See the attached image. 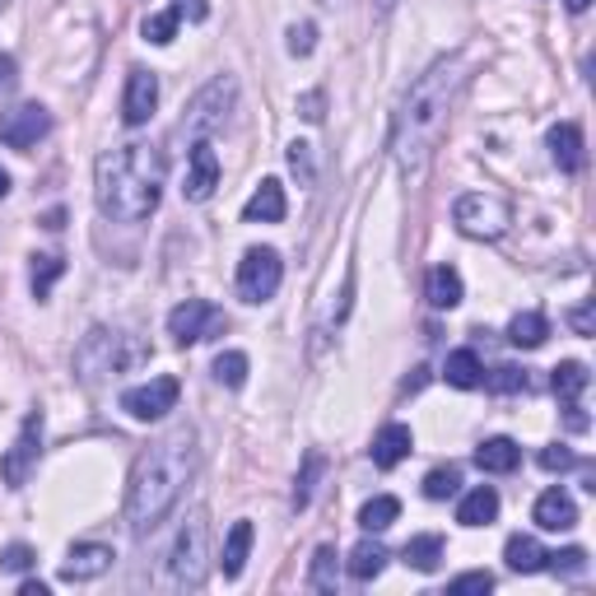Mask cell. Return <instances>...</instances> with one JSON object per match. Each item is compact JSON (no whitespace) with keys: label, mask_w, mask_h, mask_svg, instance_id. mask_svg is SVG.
I'll use <instances>...</instances> for the list:
<instances>
[{"label":"cell","mask_w":596,"mask_h":596,"mask_svg":"<svg viewBox=\"0 0 596 596\" xmlns=\"http://www.w3.org/2000/svg\"><path fill=\"white\" fill-rule=\"evenodd\" d=\"M462 85H466V61L457 52L438 56L411 85V93H405V103L397 113V127H391V154H397L401 178H411V182L425 178L429 154L438 150V140L448 131V113H452V103H457Z\"/></svg>","instance_id":"1"},{"label":"cell","mask_w":596,"mask_h":596,"mask_svg":"<svg viewBox=\"0 0 596 596\" xmlns=\"http://www.w3.org/2000/svg\"><path fill=\"white\" fill-rule=\"evenodd\" d=\"M192 470H196V433L186 425L164 433L159 443H150V452H140L127 484V522L135 536H150L172 513L186 480H192Z\"/></svg>","instance_id":"2"},{"label":"cell","mask_w":596,"mask_h":596,"mask_svg":"<svg viewBox=\"0 0 596 596\" xmlns=\"http://www.w3.org/2000/svg\"><path fill=\"white\" fill-rule=\"evenodd\" d=\"M168 178V159L145 140H131L121 150H107L93 172V192H99V210L117 224H145L159 210Z\"/></svg>","instance_id":"3"},{"label":"cell","mask_w":596,"mask_h":596,"mask_svg":"<svg viewBox=\"0 0 596 596\" xmlns=\"http://www.w3.org/2000/svg\"><path fill=\"white\" fill-rule=\"evenodd\" d=\"M206 559H210V517H206V508H196L182 522L178 541H172V550H168V583L182 592H196L210 569Z\"/></svg>","instance_id":"4"},{"label":"cell","mask_w":596,"mask_h":596,"mask_svg":"<svg viewBox=\"0 0 596 596\" xmlns=\"http://www.w3.org/2000/svg\"><path fill=\"white\" fill-rule=\"evenodd\" d=\"M233 99H238V80H233V75H219V80H210L192 103H186V113H182V121H178V135L186 140V145H196V140H210V135L229 121Z\"/></svg>","instance_id":"5"},{"label":"cell","mask_w":596,"mask_h":596,"mask_svg":"<svg viewBox=\"0 0 596 596\" xmlns=\"http://www.w3.org/2000/svg\"><path fill=\"white\" fill-rule=\"evenodd\" d=\"M452 219H457V229L466 233V238L494 243V238H504V233H508L513 210H508V200H498L490 192H466L457 200V210H452Z\"/></svg>","instance_id":"6"},{"label":"cell","mask_w":596,"mask_h":596,"mask_svg":"<svg viewBox=\"0 0 596 596\" xmlns=\"http://www.w3.org/2000/svg\"><path fill=\"white\" fill-rule=\"evenodd\" d=\"M280 280H285V261H280L275 247H247L238 261V294L247 303H265L275 298Z\"/></svg>","instance_id":"7"},{"label":"cell","mask_w":596,"mask_h":596,"mask_svg":"<svg viewBox=\"0 0 596 596\" xmlns=\"http://www.w3.org/2000/svg\"><path fill=\"white\" fill-rule=\"evenodd\" d=\"M131 336H117V332H89V340L80 345V354H99V364H85L80 373L89 383H99V378H107V373H127L131 364H140V359H145V350H140V345H131V350H121V345H127Z\"/></svg>","instance_id":"8"},{"label":"cell","mask_w":596,"mask_h":596,"mask_svg":"<svg viewBox=\"0 0 596 596\" xmlns=\"http://www.w3.org/2000/svg\"><path fill=\"white\" fill-rule=\"evenodd\" d=\"M38 452H42V411H34L24 419L20 438H14V448L0 457V480L10 484V490H20V484H28V476H34L38 466Z\"/></svg>","instance_id":"9"},{"label":"cell","mask_w":596,"mask_h":596,"mask_svg":"<svg viewBox=\"0 0 596 596\" xmlns=\"http://www.w3.org/2000/svg\"><path fill=\"white\" fill-rule=\"evenodd\" d=\"M219 326H224V312H219L215 303H206V298H186V303H178L168 312V336L178 345L210 340Z\"/></svg>","instance_id":"10"},{"label":"cell","mask_w":596,"mask_h":596,"mask_svg":"<svg viewBox=\"0 0 596 596\" xmlns=\"http://www.w3.org/2000/svg\"><path fill=\"white\" fill-rule=\"evenodd\" d=\"M47 131H52V113L42 103H20L10 113H0V145L10 150H34Z\"/></svg>","instance_id":"11"},{"label":"cell","mask_w":596,"mask_h":596,"mask_svg":"<svg viewBox=\"0 0 596 596\" xmlns=\"http://www.w3.org/2000/svg\"><path fill=\"white\" fill-rule=\"evenodd\" d=\"M178 397H182V383L178 378H150L145 387H131L127 397H121V411H127L131 419H164L172 405H178Z\"/></svg>","instance_id":"12"},{"label":"cell","mask_w":596,"mask_h":596,"mask_svg":"<svg viewBox=\"0 0 596 596\" xmlns=\"http://www.w3.org/2000/svg\"><path fill=\"white\" fill-rule=\"evenodd\" d=\"M154 107H159V75L135 66L127 75V93H121V121H127V127H145L154 117Z\"/></svg>","instance_id":"13"},{"label":"cell","mask_w":596,"mask_h":596,"mask_svg":"<svg viewBox=\"0 0 596 596\" xmlns=\"http://www.w3.org/2000/svg\"><path fill=\"white\" fill-rule=\"evenodd\" d=\"M215 186H219V154H215L210 140H196L192 154H186V186H182V196L186 200H210Z\"/></svg>","instance_id":"14"},{"label":"cell","mask_w":596,"mask_h":596,"mask_svg":"<svg viewBox=\"0 0 596 596\" xmlns=\"http://www.w3.org/2000/svg\"><path fill=\"white\" fill-rule=\"evenodd\" d=\"M531 517H536V527L541 531H573L578 527V504H573V494L569 490H545L536 498V508H531Z\"/></svg>","instance_id":"15"},{"label":"cell","mask_w":596,"mask_h":596,"mask_svg":"<svg viewBox=\"0 0 596 596\" xmlns=\"http://www.w3.org/2000/svg\"><path fill=\"white\" fill-rule=\"evenodd\" d=\"M113 569V550L107 545H75L70 559L61 563V578L66 583H93V578H103Z\"/></svg>","instance_id":"16"},{"label":"cell","mask_w":596,"mask_h":596,"mask_svg":"<svg viewBox=\"0 0 596 596\" xmlns=\"http://www.w3.org/2000/svg\"><path fill=\"white\" fill-rule=\"evenodd\" d=\"M289 210V200H285V186H280L275 178H265L252 196H247V206H243V219L247 224H280Z\"/></svg>","instance_id":"17"},{"label":"cell","mask_w":596,"mask_h":596,"mask_svg":"<svg viewBox=\"0 0 596 596\" xmlns=\"http://www.w3.org/2000/svg\"><path fill=\"white\" fill-rule=\"evenodd\" d=\"M411 448H415L411 425H387V429H378V438H373V466L378 470L401 466L405 457H411Z\"/></svg>","instance_id":"18"},{"label":"cell","mask_w":596,"mask_h":596,"mask_svg":"<svg viewBox=\"0 0 596 596\" xmlns=\"http://www.w3.org/2000/svg\"><path fill=\"white\" fill-rule=\"evenodd\" d=\"M550 154L563 172H583L587 164V150H583V131H578V121H559L550 131Z\"/></svg>","instance_id":"19"},{"label":"cell","mask_w":596,"mask_h":596,"mask_svg":"<svg viewBox=\"0 0 596 596\" xmlns=\"http://www.w3.org/2000/svg\"><path fill=\"white\" fill-rule=\"evenodd\" d=\"M517 462H522V448L513 438H484L476 448V466L484 476H508V470H517Z\"/></svg>","instance_id":"20"},{"label":"cell","mask_w":596,"mask_h":596,"mask_svg":"<svg viewBox=\"0 0 596 596\" xmlns=\"http://www.w3.org/2000/svg\"><path fill=\"white\" fill-rule=\"evenodd\" d=\"M550 387H555L559 405H578L583 391L592 387V373H587V364H578V359H563V364L550 373Z\"/></svg>","instance_id":"21"},{"label":"cell","mask_w":596,"mask_h":596,"mask_svg":"<svg viewBox=\"0 0 596 596\" xmlns=\"http://www.w3.org/2000/svg\"><path fill=\"white\" fill-rule=\"evenodd\" d=\"M462 275L457 271H452V265H433V271H429V280H425V298H429V308H438V312H443V308H457L462 303Z\"/></svg>","instance_id":"22"},{"label":"cell","mask_w":596,"mask_h":596,"mask_svg":"<svg viewBox=\"0 0 596 596\" xmlns=\"http://www.w3.org/2000/svg\"><path fill=\"white\" fill-rule=\"evenodd\" d=\"M443 378H448V387H457V391H476L484 383L480 354L476 350H452L448 364H443Z\"/></svg>","instance_id":"23"},{"label":"cell","mask_w":596,"mask_h":596,"mask_svg":"<svg viewBox=\"0 0 596 596\" xmlns=\"http://www.w3.org/2000/svg\"><path fill=\"white\" fill-rule=\"evenodd\" d=\"M498 517V494L490 490V484H476L462 504H457V522L462 527H490Z\"/></svg>","instance_id":"24"},{"label":"cell","mask_w":596,"mask_h":596,"mask_svg":"<svg viewBox=\"0 0 596 596\" xmlns=\"http://www.w3.org/2000/svg\"><path fill=\"white\" fill-rule=\"evenodd\" d=\"M387 559H391V555L383 550L378 541H359L354 550H350V559H345V569H350L354 583H373V578L387 569Z\"/></svg>","instance_id":"25"},{"label":"cell","mask_w":596,"mask_h":596,"mask_svg":"<svg viewBox=\"0 0 596 596\" xmlns=\"http://www.w3.org/2000/svg\"><path fill=\"white\" fill-rule=\"evenodd\" d=\"M443 536H438V531H425V536H411L405 541V550H401V559L411 563V569H419V573H433L438 563H443Z\"/></svg>","instance_id":"26"},{"label":"cell","mask_w":596,"mask_h":596,"mask_svg":"<svg viewBox=\"0 0 596 596\" xmlns=\"http://www.w3.org/2000/svg\"><path fill=\"white\" fill-rule=\"evenodd\" d=\"M252 522H233L229 541H224V555H219V569H224V578H238L243 563H247V550H252Z\"/></svg>","instance_id":"27"},{"label":"cell","mask_w":596,"mask_h":596,"mask_svg":"<svg viewBox=\"0 0 596 596\" xmlns=\"http://www.w3.org/2000/svg\"><path fill=\"white\" fill-rule=\"evenodd\" d=\"M504 559L513 573H541L545 569V550L536 545V536H508Z\"/></svg>","instance_id":"28"},{"label":"cell","mask_w":596,"mask_h":596,"mask_svg":"<svg viewBox=\"0 0 596 596\" xmlns=\"http://www.w3.org/2000/svg\"><path fill=\"white\" fill-rule=\"evenodd\" d=\"M545 336H550V322H545L541 312H517L508 322V340L517 350H536V345H545Z\"/></svg>","instance_id":"29"},{"label":"cell","mask_w":596,"mask_h":596,"mask_svg":"<svg viewBox=\"0 0 596 596\" xmlns=\"http://www.w3.org/2000/svg\"><path fill=\"white\" fill-rule=\"evenodd\" d=\"M397 517H401V498L378 494V498H368V504L359 508V527H364L368 536H373V531H387L391 522H397Z\"/></svg>","instance_id":"30"},{"label":"cell","mask_w":596,"mask_h":596,"mask_svg":"<svg viewBox=\"0 0 596 596\" xmlns=\"http://www.w3.org/2000/svg\"><path fill=\"white\" fill-rule=\"evenodd\" d=\"M336 545H318V555H312V569H308V587L312 592H336Z\"/></svg>","instance_id":"31"},{"label":"cell","mask_w":596,"mask_h":596,"mask_svg":"<svg viewBox=\"0 0 596 596\" xmlns=\"http://www.w3.org/2000/svg\"><path fill=\"white\" fill-rule=\"evenodd\" d=\"M322 470H326V457L322 452H308V462H303V476H298L294 484V508L303 513L312 504V494H318V480H322Z\"/></svg>","instance_id":"32"},{"label":"cell","mask_w":596,"mask_h":596,"mask_svg":"<svg viewBox=\"0 0 596 596\" xmlns=\"http://www.w3.org/2000/svg\"><path fill=\"white\" fill-rule=\"evenodd\" d=\"M480 387H490L494 397H513V391H527V368H517V364H498L494 373H484V383Z\"/></svg>","instance_id":"33"},{"label":"cell","mask_w":596,"mask_h":596,"mask_svg":"<svg viewBox=\"0 0 596 596\" xmlns=\"http://www.w3.org/2000/svg\"><path fill=\"white\" fill-rule=\"evenodd\" d=\"M545 569H550L555 578H583L587 573V550H583V545L555 550V555H545Z\"/></svg>","instance_id":"34"},{"label":"cell","mask_w":596,"mask_h":596,"mask_svg":"<svg viewBox=\"0 0 596 596\" xmlns=\"http://www.w3.org/2000/svg\"><path fill=\"white\" fill-rule=\"evenodd\" d=\"M247 368H252V364H247V354H243V350H224V354L215 359V378L224 383V387H233V391H238V387L247 383Z\"/></svg>","instance_id":"35"},{"label":"cell","mask_w":596,"mask_h":596,"mask_svg":"<svg viewBox=\"0 0 596 596\" xmlns=\"http://www.w3.org/2000/svg\"><path fill=\"white\" fill-rule=\"evenodd\" d=\"M178 10H164V14H150L145 24H140V34H145V42H154V47H168L172 38H178Z\"/></svg>","instance_id":"36"},{"label":"cell","mask_w":596,"mask_h":596,"mask_svg":"<svg viewBox=\"0 0 596 596\" xmlns=\"http://www.w3.org/2000/svg\"><path fill=\"white\" fill-rule=\"evenodd\" d=\"M61 275H66V257H34V298L52 294Z\"/></svg>","instance_id":"37"},{"label":"cell","mask_w":596,"mask_h":596,"mask_svg":"<svg viewBox=\"0 0 596 596\" xmlns=\"http://www.w3.org/2000/svg\"><path fill=\"white\" fill-rule=\"evenodd\" d=\"M457 490H462V470L457 466H433L425 476V494L429 498H452Z\"/></svg>","instance_id":"38"},{"label":"cell","mask_w":596,"mask_h":596,"mask_svg":"<svg viewBox=\"0 0 596 596\" xmlns=\"http://www.w3.org/2000/svg\"><path fill=\"white\" fill-rule=\"evenodd\" d=\"M34 563H38V555H34V545H24V541H14L0 550V573H28Z\"/></svg>","instance_id":"39"},{"label":"cell","mask_w":596,"mask_h":596,"mask_svg":"<svg viewBox=\"0 0 596 596\" xmlns=\"http://www.w3.org/2000/svg\"><path fill=\"white\" fill-rule=\"evenodd\" d=\"M312 47H318V28H312V24H294L289 28V52L294 56H308Z\"/></svg>","instance_id":"40"},{"label":"cell","mask_w":596,"mask_h":596,"mask_svg":"<svg viewBox=\"0 0 596 596\" xmlns=\"http://www.w3.org/2000/svg\"><path fill=\"white\" fill-rule=\"evenodd\" d=\"M536 462H541L545 470H573V466H578L573 452H569V448H559V443H555V448H541V457H536Z\"/></svg>","instance_id":"41"},{"label":"cell","mask_w":596,"mask_h":596,"mask_svg":"<svg viewBox=\"0 0 596 596\" xmlns=\"http://www.w3.org/2000/svg\"><path fill=\"white\" fill-rule=\"evenodd\" d=\"M289 168H294L303 182H312V145H303V140H294V145H289Z\"/></svg>","instance_id":"42"},{"label":"cell","mask_w":596,"mask_h":596,"mask_svg":"<svg viewBox=\"0 0 596 596\" xmlns=\"http://www.w3.org/2000/svg\"><path fill=\"white\" fill-rule=\"evenodd\" d=\"M494 587V573H462V578H452V592H490Z\"/></svg>","instance_id":"43"},{"label":"cell","mask_w":596,"mask_h":596,"mask_svg":"<svg viewBox=\"0 0 596 596\" xmlns=\"http://www.w3.org/2000/svg\"><path fill=\"white\" fill-rule=\"evenodd\" d=\"M569 326H573L578 336H592V332H596V312H592V303L573 308V312H569Z\"/></svg>","instance_id":"44"},{"label":"cell","mask_w":596,"mask_h":596,"mask_svg":"<svg viewBox=\"0 0 596 596\" xmlns=\"http://www.w3.org/2000/svg\"><path fill=\"white\" fill-rule=\"evenodd\" d=\"M172 10H178V20L186 14V20H192V24H200V20H206V14H210L206 0H172Z\"/></svg>","instance_id":"45"},{"label":"cell","mask_w":596,"mask_h":596,"mask_svg":"<svg viewBox=\"0 0 596 596\" xmlns=\"http://www.w3.org/2000/svg\"><path fill=\"white\" fill-rule=\"evenodd\" d=\"M298 113L308 121H322V93H308V99H298Z\"/></svg>","instance_id":"46"},{"label":"cell","mask_w":596,"mask_h":596,"mask_svg":"<svg viewBox=\"0 0 596 596\" xmlns=\"http://www.w3.org/2000/svg\"><path fill=\"white\" fill-rule=\"evenodd\" d=\"M14 75H20V66H14V56L0 52V89H10V85H14Z\"/></svg>","instance_id":"47"},{"label":"cell","mask_w":596,"mask_h":596,"mask_svg":"<svg viewBox=\"0 0 596 596\" xmlns=\"http://www.w3.org/2000/svg\"><path fill=\"white\" fill-rule=\"evenodd\" d=\"M425 373H429V368H415V378H405V391H419V387H425Z\"/></svg>","instance_id":"48"},{"label":"cell","mask_w":596,"mask_h":596,"mask_svg":"<svg viewBox=\"0 0 596 596\" xmlns=\"http://www.w3.org/2000/svg\"><path fill=\"white\" fill-rule=\"evenodd\" d=\"M20 596H47V583H24Z\"/></svg>","instance_id":"49"},{"label":"cell","mask_w":596,"mask_h":596,"mask_svg":"<svg viewBox=\"0 0 596 596\" xmlns=\"http://www.w3.org/2000/svg\"><path fill=\"white\" fill-rule=\"evenodd\" d=\"M373 10H378V14H391V10H397V0H373Z\"/></svg>","instance_id":"50"},{"label":"cell","mask_w":596,"mask_h":596,"mask_svg":"<svg viewBox=\"0 0 596 596\" xmlns=\"http://www.w3.org/2000/svg\"><path fill=\"white\" fill-rule=\"evenodd\" d=\"M5 196H10V172L0 168V200H5Z\"/></svg>","instance_id":"51"},{"label":"cell","mask_w":596,"mask_h":596,"mask_svg":"<svg viewBox=\"0 0 596 596\" xmlns=\"http://www.w3.org/2000/svg\"><path fill=\"white\" fill-rule=\"evenodd\" d=\"M563 5H569V10H573V14H583V10H587V5H592V0H563Z\"/></svg>","instance_id":"52"},{"label":"cell","mask_w":596,"mask_h":596,"mask_svg":"<svg viewBox=\"0 0 596 596\" xmlns=\"http://www.w3.org/2000/svg\"><path fill=\"white\" fill-rule=\"evenodd\" d=\"M0 5H5V0H0Z\"/></svg>","instance_id":"53"}]
</instances>
